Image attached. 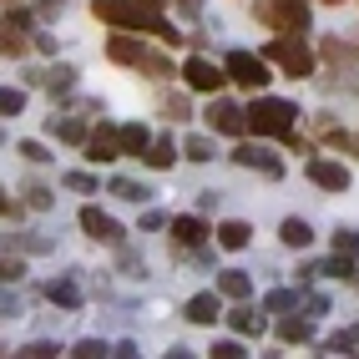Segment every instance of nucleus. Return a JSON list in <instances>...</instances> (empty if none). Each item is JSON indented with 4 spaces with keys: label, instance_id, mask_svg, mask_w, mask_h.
<instances>
[{
    "label": "nucleus",
    "instance_id": "1",
    "mask_svg": "<svg viewBox=\"0 0 359 359\" xmlns=\"http://www.w3.org/2000/svg\"><path fill=\"white\" fill-rule=\"evenodd\" d=\"M294 122H299V107L283 97H263L248 107V132H258V137H289Z\"/></svg>",
    "mask_w": 359,
    "mask_h": 359
},
{
    "label": "nucleus",
    "instance_id": "2",
    "mask_svg": "<svg viewBox=\"0 0 359 359\" xmlns=\"http://www.w3.org/2000/svg\"><path fill=\"white\" fill-rule=\"evenodd\" d=\"M107 56H111L116 66H137V71H147V76H157V81L172 76V61L157 56V51H147V46L132 41V36H111V41H107Z\"/></svg>",
    "mask_w": 359,
    "mask_h": 359
},
{
    "label": "nucleus",
    "instance_id": "3",
    "mask_svg": "<svg viewBox=\"0 0 359 359\" xmlns=\"http://www.w3.org/2000/svg\"><path fill=\"white\" fill-rule=\"evenodd\" d=\"M263 61L283 66L289 76H309V71H314V56H309V46H304V31H278V41L263 51Z\"/></svg>",
    "mask_w": 359,
    "mask_h": 359
},
{
    "label": "nucleus",
    "instance_id": "4",
    "mask_svg": "<svg viewBox=\"0 0 359 359\" xmlns=\"http://www.w3.org/2000/svg\"><path fill=\"white\" fill-rule=\"evenodd\" d=\"M258 20L273 31H304L309 26V6L304 0H258Z\"/></svg>",
    "mask_w": 359,
    "mask_h": 359
},
{
    "label": "nucleus",
    "instance_id": "5",
    "mask_svg": "<svg viewBox=\"0 0 359 359\" xmlns=\"http://www.w3.org/2000/svg\"><path fill=\"white\" fill-rule=\"evenodd\" d=\"M228 76L258 91V86H269V66H263V56H253V51H233L228 56Z\"/></svg>",
    "mask_w": 359,
    "mask_h": 359
},
{
    "label": "nucleus",
    "instance_id": "6",
    "mask_svg": "<svg viewBox=\"0 0 359 359\" xmlns=\"http://www.w3.org/2000/svg\"><path fill=\"white\" fill-rule=\"evenodd\" d=\"M208 127L212 132H228V137H243L248 132V111L233 107V102H212L208 107Z\"/></svg>",
    "mask_w": 359,
    "mask_h": 359
},
{
    "label": "nucleus",
    "instance_id": "7",
    "mask_svg": "<svg viewBox=\"0 0 359 359\" xmlns=\"http://www.w3.org/2000/svg\"><path fill=\"white\" fill-rule=\"evenodd\" d=\"M182 76H187V86H193V91H223V76H228V71L212 66V61H203V56H193V61H182Z\"/></svg>",
    "mask_w": 359,
    "mask_h": 359
},
{
    "label": "nucleus",
    "instance_id": "8",
    "mask_svg": "<svg viewBox=\"0 0 359 359\" xmlns=\"http://www.w3.org/2000/svg\"><path fill=\"white\" fill-rule=\"evenodd\" d=\"M309 182H314V187H324V193H344V187H349V172H344V162L309 157Z\"/></svg>",
    "mask_w": 359,
    "mask_h": 359
},
{
    "label": "nucleus",
    "instance_id": "9",
    "mask_svg": "<svg viewBox=\"0 0 359 359\" xmlns=\"http://www.w3.org/2000/svg\"><path fill=\"white\" fill-rule=\"evenodd\" d=\"M81 228H86V238H97V243H122V223H111L102 208H81Z\"/></svg>",
    "mask_w": 359,
    "mask_h": 359
},
{
    "label": "nucleus",
    "instance_id": "10",
    "mask_svg": "<svg viewBox=\"0 0 359 359\" xmlns=\"http://www.w3.org/2000/svg\"><path fill=\"white\" fill-rule=\"evenodd\" d=\"M26 26H31L26 11H11L6 20H0V51H11V56L26 51Z\"/></svg>",
    "mask_w": 359,
    "mask_h": 359
},
{
    "label": "nucleus",
    "instance_id": "11",
    "mask_svg": "<svg viewBox=\"0 0 359 359\" xmlns=\"http://www.w3.org/2000/svg\"><path fill=\"white\" fill-rule=\"evenodd\" d=\"M81 152H86L91 162H111V157L122 152V147H116V132H111V127H97V132H86Z\"/></svg>",
    "mask_w": 359,
    "mask_h": 359
},
{
    "label": "nucleus",
    "instance_id": "12",
    "mask_svg": "<svg viewBox=\"0 0 359 359\" xmlns=\"http://www.w3.org/2000/svg\"><path fill=\"white\" fill-rule=\"evenodd\" d=\"M233 162L253 167V172H269V177H278V172H283V162H278L273 152H258V147H238V152H233Z\"/></svg>",
    "mask_w": 359,
    "mask_h": 359
},
{
    "label": "nucleus",
    "instance_id": "13",
    "mask_svg": "<svg viewBox=\"0 0 359 359\" xmlns=\"http://www.w3.org/2000/svg\"><path fill=\"white\" fill-rule=\"evenodd\" d=\"M172 238H177V248H198L208 238V223L203 218H172Z\"/></svg>",
    "mask_w": 359,
    "mask_h": 359
},
{
    "label": "nucleus",
    "instance_id": "14",
    "mask_svg": "<svg viewBox=\"0 0 359 359\" xmlns=\"http://www.w3.org/2000/svg\"><path fill=\"white\" fill-rule=\"evenodd\" d=\"M147 127H142V122H127V127H116V147H122V152H132V157H142V152H147Z\"/></svg>",
    "mask_w": 359,
    "mask_h": 359
},
{
    "label": "nucleus",
    "instance_id": "15",
    "mask_svg": "<svg viewBox=\"0 0 359 359\" xmlns=\"http://www.w3.org/2000/svg\"><path fill=\"white\" fill-rule=\"evenodd\" d=\"M46 299H51V304H61V309H81V294H76V283H71V278L46 283Z\"/></svg>",
    "mask_w": 359,
    "mask_h": 359
},
{
    "label": "nucleus",
    "instance_id": "16",
    "mask_svg": "<svg viewBox=\"0 0 359 359\" xmlns=\"http://www.w3.org/2000/svg\"><path fill=\"white\" fill-rule=\"evenodd\" d=\"M187 319H193V324H212V319H218V299H212V294H193V299H187Z\"/></svg>",
    "mask_w": 359,
    "mask_h": 359
},
{
    "label": "nucleus",
    "instance_id": "17",
    "mask_svg": "<svg viewBox=\"0 0 359 359\" xmlns=\"http://www.w3.org/2000/svg\"><path fill=\"white\" fill-rule=\"evenodd\" d=\"M218 289H223L228 299H248V294H253V278L238 273V269H228V273H218Z\"/></svg>",
    "mask_w": 359,
    "mask_h": 359
},
{
    "label": "nucleus",
    "instance_id": "18",
    "mask_svg": "<svg viewBox=\"0 0 359 359\" xmlns=\"http://www.w3.org/2000/svg\"><path fill=\"white\" fill-rule=\"evenodd\" d=\"M31 81L51 86V91H66L71 81H76V71H71V66H51V71H31Z\"/></svg>",
    "mask_w": 359,
    "mask_h": 359
},
{
    "label": "nucleus",
    "instance_id": "19",
    "mask_svg": "<svg viewBox=\"0 0 359 359\" xmlns=\"http://www.w3.org/2000/svg\"><path fill=\"white\" fill-rule=\"evenodd\" d=\"M248 238H253L248 223H238V218H228V223L218 228V243H223V248H248Z\"/></svg>",
    "mask_w": 359,
    "mask_h": 359
},
{
    "label": "nucleus",
    "instance_id": "20",
    "mask_svg": "<svg viewBox=\"0 0 359 359\" xmlns=\"http://www.w3.org/2000/svg\"><path fill=\"white\" fill-rule=\"evenodd\" d=\"M283 243H289V248H309V243H314V228H309L304 218H289V223H283Z\"/></svg>",
    "mask_w": 359,
    "mask_h": 359
},
{
    "label": "nucleus",
    "instance_id": "21",
    "mask_svg": "<svg viewBox=\"0 0 359 359\" xmlns=\"http://www.w3.org/2000/svg\"><path fill=\"white\" fill-rule=\"evenodd\" d=\"M142 157H147V167H157V172H162V167H172L177 162V152H172V142H147V152H142Z\"/></svg>",
    "mask_w": 359,
    "mask_h": 359
},
{
    "label": "nucleus",
    "instance_id": "22",
    "mask_svg": "<svg viewBox=\"0 0 359 359\" xmlns=\"http://www.w3.org/2000/svg\"><path fill=\"white\" fill-rule=\"evenodd\" d=\"M111 193H116V198H127V203H152V187H142V182H132V177H116V182H111Z\"/></svg>",
    "mask_w": 359,
    "mask_h": 359
},
{
    "label": "nucleus",
    "instance_id": "23",
    "mask_svg": "<svg viewBox=\"0 0 359 359\" xmlns=\"http://www.w3.org/2000/svg\"><path fill=\"white\" fill-rule=\"evenodd\" d=\"M56 203V193H51V187H46V182H26V208H36V212H46V208H51Z\"/></svg>",
    "mask_w": 359,
    "mask_h": 359
},
{
    "label": "nucleus",
    "instance_id": "24",
    "mask_svg": "<svg viewBox=\"0 0 359 359\" xmlns=\"http://www.w3.org/2000/svg\"><path fill=\"white\" fill-rule=\"evenodd\" d=\"M228 319H233L238 334H263V314H253V309H233Z\"/></svg>",
    "mask_w": 359,
    "mask_h": 359
},
{
    "label": "nucleus",
    "instance_id": "25",
    "mask_svg": "<svg viewBox=\"0 0 359 359\" xmlns=\"http://www.w3.org/2000/svg\"><path fill=\"white\" fill-rule=\"evenodd\" d=\"M51 132H56L61 142H86V127H81V122H66V116H51Z\"/></svg>",
    "mask_w": 359,
    "mask_h": 359
},
{
    "label": "nucleus",
    "instance_id": "26",
    "mask_svg": "<svg viewBox=\"0 0 359 359\" xmlns=\"http://www.w3.org/2000/svg\"><path fill=\"white\" fill-rule=\"evenodd\" d=\"M20 111H26V97L15 86H0V116H20Z\"/></svg>",
    "mask_w": 359,
    "mask_h": 359
},
{
    "label": "nucleus",
    "instance_id": "27",
    "mask_svg": "<svg viewBox=\"0 0 359 359\" xmlns=\"http://www.w3.org/2000/svg\"><path fill=\"white\" fill-rule=\"evenodd\" d=\"M278 334H283L289 344H299V339H309V334H314V324H309V319H283Z\"/></svg>",
    "mask_w": 359,
    "mask_h": 359
},
{
    "label": "nucleus",
    "instance_id": "28",
    "mask_svg": "<svg viewBox=\"0 0 359 359\" xmlns=\"http://www.w3.org/2000/svg\"><path fill=\"white\" fill-rule=\"evenodd\" d=\"M329 354H359V329L334 334V339H329Z\"/></svg>",
    "mask_w": 359,
    "mask_h": 359
},
{
    "label": "nucleus",
    "instance_id": "29",
    "mask_svg": "<svg viewBox=\"0 0 359 359\" xmlns=\"http://www.w3.org/2000/svg\"><path fill=\"white\" fill-rule=\"evenodd\" d=\"M314 269H319V273H329V278H349V273H354V263L339 253V258H329V263H314Z\"/></svg>",
    "mask_w": 359,
    "mask_h": 359
},
{
    "label": "nucleus",
    "instance_id": "30",
    "mask_svg": "<svg viewBox=\"0 0 359 359\" xmlns=\"http://www.w3.org/2000/svg\"><path fill=\"white\" fill-rule=\"evenodd\" d=\"M182 147H187V157H193V162H208V157H212V142H208V137H187Z\"/></svg>",
    "mask_w": 359,
    "mask_h": 359
},
{
    "label": "nucleus",
    "instance_id": "31",
    "mask_svg": "<svg viewBox=\"0 0 359 359\" xmlns=\"http://www.w3.org/2000/svg\"><path fill=\"white\" fill-rule=\"evenodd\" d=\"M187 111H193V107H187L182 97H162V116H172V122H187Z\"/></svg>",
    "mask_w": 359,
    "mask_h": 359
},
{
    "label": "nucleus",
    "instance_id": "32",
    "mask_svg": "<svg viewBox=\"0 0 359 359\" xmlns=\"http://www.w3.org/2000/svg\"><path fill=\"white\" fill-rule=\"evenodd\" d=\"M248 349L243 344H238V339H218V344H212V359H243Z\"/></svg>",
    "mask_w": 359,
    "mask_h": 359
},
{
    "label": "nucleus",
    "instance_id": "33",
    "mask_svg": "<svg viewBox=\"0 0 359 359\" xmlns=\"http://www.w3.org/2000/svg\"><path fill=\"white\" fill-rule=\"evenodd\" d=\"M61 182L71 187V193H91V187H97V177H91V172H66Z\"/></svg>",
    "mask_w": 359,
    "mask_h": 359
},
{
    "label": "nucleus",
    "instance_id": "34",
    "mask_svg": "<svg viewBox=\"0 0 359 359\" xmlns=\"http://www.w3.org/2000/svg\"><path fill=\"white\" fill-rule=\"evenodd\" d=\"M263 304H269V309H278V314H283V309H294V304H299V294H289V289H278V294H269Z\"/></svg>",
    "mask_w": 359,
    "mask_h": 359
},
{
    "label": "nucleus",
    "instance_id": "35",
    "mask_svg": "<svg viewBox=\"0 0 359 359\" xmlns=\"http://www.w3.org/2000/svg\"><path fill=\"white\" fill-rule=\"evenodd\" d=\"M20 273H26V263H15V258H0V283H15Z\"/></svg>",
    "mask_w": 359,
    "mask_h": 359
},
{
    "label": "nucleus",
    "instance_id": "36",
    "mask_svg": "<svg viewBox=\"0 0 359 359\" xmlns=\"http://www.w3.org/2000/svg\"><path fill=\"white\" fill-rule=\"evenodd\" d=\"M20 157H26V162H51V152H46L41 142H20Z\"/></svg>",
    "mask_w": 359,
    "mask_h": 359
},
{
    "label": "nucleus",
    "instance_id": "37",
    "mask_svg": "<svg viewBox=\"0 0 359 359\" xmlns=\"http://www.w3.org/2000/svg\"><path fill=\"white\" fill-rule=\"evenodd\" d=\"M334 248H339V253H354V248H359V233L339 228V233H334Z\"/></svg>",
    "mask_w": 359,
    "mask_h": 359
},
{
    "label": "nucleus",
    "instance_id": "38",
    "mask_svg": "<svg viewBox=\"0 0 359 359\" xmlns=\"http://www.w3.org/2000/svg\"><path fill=\"white\" fill-rule=\"evenodd\" d=\"M71 354H81V359H97V354H107V344H102V339H81V344L71 349Z\"/></svg>",
    "mask_w": 359,
    "mask_h": 359
},
{
    "label": "nucleus",
    "instance_id": "39",
    "mask_svg": "<svg viewBox=\"0 0 359 359\" xmlns=\"http://www.w3.org/2000/svg\"><path fill=\"white\" fill-rule=\"evenodd\" d=\"M20 354H31V359H51V354H61V349L41 339V344H26V349H20Z\"/></svg>",
    "mask_w": 359,
    "mask_h": 359
},
{
    "label": "nucleus",
    "instance_id": "40",
    "mask_svg": "<svg viewBox=\"0 0 359 359\" xmlns=\"http://www.w3.org/2000/svg\"><path fill=\"white\" fill-rule=\"evenodd\" d=\"M309 314H314V319L329 314V299H324V294H309Z\"/></svg>",
    "mask_w": 359,
    "mask_h": 359
},
{
    "label": "nucleus",
    "instance_id": "41",
    "mask_svg": "<svg viewBox=\"0 0 359 359\" xmlns=\"http://www.w3.org/2000/svg\"><path fill=\"white\" fill-rule=\"evenodd\" d=\"M61 6H66V0H41V11H46V15H51V11H61Z\"/></svg>",
    "mask_w": 359,
    "mask_h": 359
},
{
    "label": "nucleus",
    "instance_id": "42",
    "mask_svg": "<svg viewBox=\"0 0 359 359\" xmlns=\"http://www.w3.org/2000/svg\"><path fill=\"white\" fill-rule=\"evenodd\" d=\"M0 314H15V299H6V294H0Z\"/></svg>",
    "mask_w": 359,
    "mask_h": 359
},
{
    "label": "nucleus",
    "instance_id": "43",
    "mask_svg": "<svg viewBox=\"0 0 359 359\" xmlns=\"http://www.w3.org/2000/svg\"><path fill=\"white\" fill-rule=\"evenodd\" d=\"M0 212H6V218H11V212H15V203H11L6 193H0Z\"/></svg>",
    "mask_w": 359,
    "mask_h": 359
},
{
    "label": "nucleus",
    "instance_id": "44",
    "mask_svg": "<svg viewBox=\"0 0 359 359\" xmlns=\"http://www.w3.org/2000/svg\"><path fill=\"white\" fill-rule=\"evenodd\" d=\"M177 6H182V11H203V0H177Z\"/></svg>",
    "mask_w": 359,
    "mask_h": 359
},
{
    "label": "nucleus",
    "instance_id": "45",
    "mask_svg": "<svg viewBox=\"0 0 359 359\" xmlns=\"http://www.w3.org/2000/svg\"><path fill=\"white\" fill-rule=\"evenodd\" d=\"M0 142H6V137H0Z\"/></svg>",
    "mask_w": 359,
    "mask_h": 359
}]
</instances>
